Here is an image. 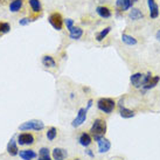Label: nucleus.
I'll return each mask as SVG.
<instances>
[{"label": "nucleus", "instance_id": "5701e85b", "mask_svg": "<svg viewBox=\"0 0 160 160\" xmlns=\"http://www.w3.org/2000/svg\"><path fill=\"white\" fill-rule=\"evenodd\" d=\"M129 18L133 21H137V20H140V19L144 18V14L139 8H132L129 13Z\"/></svg>", "mask_w": 160, "mask_h": 160}, {"label": "nucleus", "instance_id": "a211bd4d", "mask_svg": "<svg viewBox=\"0 0 160 160\" xmlns=\"http://www.w3.org/2000/svg\"><path fill=\"white\" fill-rule=\"evenodd\" d=\"M19 147H18V144L17 142L14 140L13 138L11 139L7 144V153H8L11 157H15V156H19Z\"/></svg>", "mask_w": 160, "mask_h": 160}, {"label": "nucleus", "instance_id": "6ab92c4d", "mask_svg": "<svg viewBox=\"0 0 160 160\" xmlns=\"http://www.w3.org/2000/svg\"><path fill=\"white\" fill-rule=\"evenodd\" d=\"M82 35H83V29L81 27L74 26L69 31V38H70L71 40H80Z\"/></svg>", "mask_w": 160, "mask_h": 160}, {"label": "nucleus", "instance_id": "f3484780", "mask_svg": "<svg viewBox=\"0 0 160 160\" xmlns=\"http://www.w3.org/2000/svg\"><path fill=\"white\" fill-rule=\"evenodd\" d=\"M160 82V76L158 75H153L152 76V78L150 80V82L147 83L142 89H140V91H142V93H145L146 91H148V90L153 89V88H156L157 85H158V83Z\"/></svg>", "mask_w": 160, "mask_h": 160}, {"label": "nucleus", "instance_id": "c756f323", "mask_svg": "<svg viewBox=\"0 0 160 160\" xmlns=\"http://www.w3.org/2000/svg\"><path fill=\"white\" fill-rule=\"evenodd\" d=\"M92 103H93L92 99H89V101H88V105H87V109H88V110H89L90 108L92 107Z\"/></svg>", "mask_w": 160, "mask_h": 160}, {"label": "nucleus", "instance_id": "39448f33", "mask_svg": "<svg viewBox=\"0 0 160 160\" xmlns=\"http://www.w3.org/2000/svg\"><path fill=\"white\" fill-rule=\"evenodd\" d=\"M87 116H88V109L87 108H81L77 111L76 117L71 122V126L72 128H80L81 125H83L87 120Z\"/></svg>", "mask_w": 160, "mask_h": 160}, {"label": "nucleus", "instance_id": "f03ea898", "mask_svg": "<svg viewBox=\"0 0 160 160\" xmlns=\"http://www.w3.org/2000/svg\"><path fill=\"white\" fill-rule=\"evenodd\" d=\"M117 107L116 99L111 97H101L97 101V109L105 115H111Z\"/></svg>", "mask_w": 160, "mask_h": 160}, {"label": "nucleus", "instance_id": "412c9836", "mask_svg": "<svg viewBox=\"0 0 160 160\" xmlns=\"http://www.w3.org/2000/svg\"><path fill=\"white\" fill-rule=\"evenodd\" d=\"M122 41H123V43H125L126 46H136L138 43L137 39L132 35H129V34H126V33H123L122 34Z\"/></svg>", "mask_w": 160, "mask_h": 160}, {"label": "nucleus", "instance_id": "f257e3e1", "mask_svg": "<svg viewBox=\"0 0 160 160\" xmlns=\"http://www.w3.org/2000/svg\"><path fill=\"white\" fill-rule=\"evenodd\" d=\"M108 130V125H107V120L103 119V118H96V119L92 122V125L90 128V134L92 136V138L95 140H97L99 138L105 137V133H107Z\"/></svg>", "mask_w": 160, "mask_h": 160}, {"label": "nucleus", "instance_id": "dca6fc26", "mask_svg": "<svg viewBox=\"0 0 160 160\" xmlns=\"http://www.w3.org/2000/svg\"><path fill=\"white\" fill-rule=\"evenodd\" d=\"M19 157L22 160H34L38 158V154L34 150H21L19 152Z\"/></svg>", "mask_w": 160, "mask_h": 160}, {"label": "nucleus", "instance_id": "c85d7f7f", "mask_svg": "<svg viewBox=\"0 0 160 160\" xmlns=\"http://www.w3.org/2000/svg\"><path fill=\"white\" fill-rule=\"evenodd\" d=\"M85 154L88 157H90V158H95V153L92 152V150H87V151H85Z\"/></svg>", "mask_w": 160, "mask_h": 160}, {"label": "nucleus", "instance_id": "2eb2a0df", "mask_svg": "<svg viewBox=\"0 0 160 160\" xmlns=\"http://www.w3.org/2000/svg\"><path fill=\"white\" fill-rule=\"evenodd\" d=\"M41 63L42 66L46 68H56L58 67V63L55 61V58L52 55H43L41 58Z\"/></svg>", "mask_w": 160, "mask_h": 160}, {"label": "nucleus", "instance_id": "20e7f679", "mask_svg": "<svg viewBox=\"0 0 160 160\" xmlns=\"http://www.w3.org/2000/svg\"><path fill=\"white\" fill-rule=\"evenodd\" d=\"M48 22L52 25L54 29L56 31H62L63 25H64V19L58 12H54L48 17Z\"/></svg>", "mask_w": 160, "mask_h": 160}, {"label": "nucleus", "instance_id": "b1692460", "mask_svg": "<svg viewBox=\"0 0 160 160\" xmlns=\"http://www.w3.org/2000/svg\"><path fill=\"white\" fill-rule=\"evenodd\" d=\"M28 4H29L32 11L34 13H41L42 12V5H41L40 0H28Z\"/></svg>", "mask_w": 160, "mask_h": 160}, {"label": "nucleus", "instance_id": "423d86ee", "mask_svg": "<svg viewBox=\"0 0 160 160\" xmlns=\"http://www.w3.org/2000/svg\"><path fill=\"white\" fill-rule=\"evenodd\" d=\"M35 142V138L29 132H22L18 136V144L20 146H29Z\"/></svg>", "mask_w": 160, "mask_h": 160}, {"label": "nucleus", "instance_id": "7c9ffc66", "mask_svg": "<svg viewBox=\"0 0 160 160\" xmlns=\"http://www.w3.org/2000/svg\"><path fill=\"white\" fill-rule=\"evenodd\" d=\"M156 39L160 42V29H159V31H157V33H156Z\"/></svg>", "mask_w": 160, "mask_h": 160}, {"label": "nucleus", "instance_id": "aec40b11", "mask_svg": "<svg viewBox=\"0 0 160 160\" xmlns=\"http://www.w3.org/2000/svg\"><path fill=\"white\" fill-rule=\"evenodd\" d=\"M23 6V0H12L9 2V11L12 13H18Z\"/></svg>", "mask_w": 160, "mask_h": 160}, {"label": "nucleus", "instance_id": "4be33fe9", "mask_svg": "<svg viewBox=\"0 0 160 160\" xmlns=\"http://www.w3.org/2000/svg\"><path fill=\"white\" fill-rule=\"evenodd\" d=\"M38 160H53L50 156V150L48 147H41L39 151V158Z\"/></svg>", "mask_w": 160, "mask_h": 160}, {"label": "nucleus", "instance_id": "4468645a", "mask_svg": "<svg viewBox=\"0 0 160 160\" xmlns=\"http://www.w3.org/2000/svg\"><path fill=\"white\" fill-rule=\"evenodd\" d=\"M96 13L102 19H110L112 17V11L107 6H97L96 7Z\"/></svg>", "mask_w": 160, "mask_h": 160}, {"label": "nucleus", "instance_id": "6e6552de", "mask_svg": "<svg viewBox=\"0 0 160 160\" xmlns=\"http://www.w3.org/2000/svg\"><path fill=\"white\" fill-rule=\"evenodd\" d=\"M95 142H97L98 145V152L99 153H108V152L111 150V142L105 137H102L97 139V140H95Z\"/></svg>", "mask_w": 160, "mask_h": 160}, {"label": "nucleus", "instance_id": "2f4dec72", "mask_svg": "<svg viewBox=\"0 0 160 160\" xmlns=\"http://www.w3.org/2000/svg\"><path fill=\"white\" fill-rule=\"evenodd\" d=\"M111 160H124V159H120V158H112Z\"/></svg>", "mask_w": 160, "mask_h": 160}, {"label": "nucleus", "instance_id": "ddd939ff", "mask_svg": "<svg viewBox=\"0 0 160 160\" xmlns=\"http://www.w3.org/2000/svg\"><path fill=\"white\" fill-rule=\"evenodd\" d=\"M132 5L131 0H116L117 12H126L132 7Z\"/></svg>", "mask_w": 160, "mask_h": 160}, {"label": "nucleus", "instance_id": "9d476101", "mask_svg": "<svg viewBox=\"0 0 160 160\" xmlns=\"http://www.w3.org/2000/svg\"><path fill=\"white\" fill-rule=\"evenodd\" d=\"M92 136L90 134V132H82L78 136V144L83 147H89L92 144Z\"/></svg>", "mask_w": 160, "mask_h": 160}, {"label": "nucleus", "instance_id": "cd10ccee", "mask_svg": "<svg viewBox=\"0 0 160 160\" xmlns=\"http://www.w3.org/2000/svg\"><path fill=\"white\" fill-rule=\"evenodd\" d=\"M29 22H31V19L29 18H22L19 20V25L20 26H27V25H29Z\"/></svg>", "mask_w": 160, "mask_h": 160}, {"label": "nucleus", "instance_id": "a878e982", "mask_svg": "<svg viewBox=\"0 0 160 160\" xmlns=\"http://www.w3.org/2000/svg\"><path fill=\"white\" fill-rule=\"evenodd\" d=\"M46 137L48 139L49 142H53L58 137V129L55 128V126H50L48 130H47V132H46Z\"/></svg>", "mask_w": 160, "mask_h": 160}, {"label": "nucleus", "instance_id": "1a4fd4ad", "mask_svg": "<svg viewBox=\"0 0 160 160\" xmlns=\"http://www.w3.org/2000/svg\"><path fill=\"white\" fill-rule=\"evenodd\" d=\"M53 160H66L68 158V151L63 147H55L52 151Z\"/></svg>", "mask_w": 160, "mask_h": 160}, {"label": "nucleus", "instance_id": "9b49d317", "mask_svg": "<svg viewBox=\"0 0 160 160\" xmlns=\"http://www.w3.org/2000/svg\"><path fill=\"white\" fill-rule=\"evenodd\" d=\"M142 76H144L142 72H134V74L131 75L130 82H131V84L133 85V88H136V89H142Z\"/></svg>", "mask_w": 160, "mask_h": 160}, {"label": "nucleus", "instance_id": "72a5a7b5", "mask_svg": "<svg viewBox=\"0 0 160 160\" xmlns=\"http://www.w3.org/2000/svg\"><path fill=\"white\" fill-rule=\"evenodd\" d=\"M72 160H81V159H80V158H74Z\"/></svg>", "mask_w": 160, "mask_h": 160}, {"label": "nucleus", "instance_id": "f8f14e48", "mask_svg": "<svg viewBox=\"0 0 160 160\" xmlns=\"http://www.w3.org/2000/svg\"><path fill=\"white\" fill-rule=\"evenodd\" d=\"M147 6H148V11H150V18H158L159 17V6L156 2V0H147Z\"/></svg>", "mask_w": 160, "mask_h": 160}, {"label": "nucleus", "instance_id": "0eeeda50", "mask_svg": "<svg viewBox=\"0 0 160 160\" xmlns=\"http://www.w3.org/2000/svg\"><path fill=\"white\" fill-rule=\"evenodd\" d=\"M118 111H119L120 117L124 118V119H130V118H133L136 116V112L132 109H129L123 104V99L118 103Z\"/></svg>", "mask_w": 160, "mask_h": 160}, {"label": "nucleus", "instance_id": "7ed1b4c3", "mask_svg": "<svg viewBox=\"0 0 160 160\" xmlns=\"http://www.w3.org/2000/svg\"><path fill=\"white\" fill-rule=\"evenodd\" d=\"M45 129V124L38 119H32L27 120L25 123L19 126V130L22 132H27V131H42Z\"/></svg>", "mask_w": 160, "mask_h": 160}, {"label": "nucleus", "instance_id": "473e14b6", "mask_svg": "<svg viewBox=\"0 0 160 160\" xmlns=\"http://www.w3.org/2000/svg\"><path fill=\"white\" fill-rule=\"evenodd\" d=\"M2 35V33H1V21H0V36Z\"/></svg>", "mask_w": 160, "mask_h": 160}, {"label": "nucleus", "instance_id": "393cba45", "mask_svg": "<svg viewBox=\"0 0 160 160\" xmlns=\"http://www.w3.org/2000/svg\"><path fill=\"white\" fill-rule=\"evenodd\" d=\"M111 32V27L108 26L105 27V28H103L101 32H98V33H96V40L98 41V42H101V41H103L105 38L108 36V34Z\"/></svg>", "mask_w": 160, "mask_h": 160}, {"label": "nucleus", "instance_id": "bb28decb", "mask_svg": "<svg viewBox=\"0 0 160 160\" xmlns=\"http://www.w3.org/2000/svg\"><path fill=\"white\" fill-rule=\"evenodd\" d=\"M74 20L70 18H68V19H64V25H66V27H67V29L68 31H70L71 28L74 27Z\"/></svg>", "mask_w": 160, "mask_h": 160}]
</instances>
